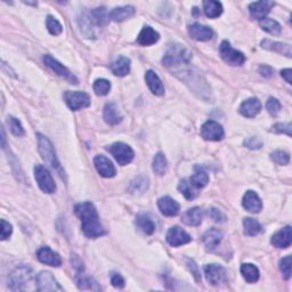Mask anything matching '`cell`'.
I'll list each match as a JSON object with an SVG mask.
<instances>
[{
	"mask_svg": "<svg viewBox=\"0 0 292 292\" xmlns=\"http://www.w3.org/2000/svg\"><path fill=\"white\" fill-rule=\"evenodd\" d=\"M38 138V149L40 154H41V158L43 159L48 166H50L54 170L61 171V166H59V162L56 157L54 146L51 142L45 136L41 134H37Z\"/></svg>",
	"mask_w": 292,
	"mask_h": 292,
	"instance_id": "cell-3",
	"label": "cell"
},
{
	"mask_svg": "<svg viewBox=\"0 0 292 292\" xmlns=\"http://www.w3.org/2000/svg\"><path fill=\"white\" fill-rule=\"evenodd\" d=\"M46 26H47V30L49 31L50 34L53 35H58L62 33L63 31V26L62 24L59 23L57 19H56L54 16H47L46 18Z\"/></svg>",
	"mask_w": 292,
	"mask_h": 292,
	"instance_id": "cell-41",
	"label": "cell"
},
{
	"mask_svg": "<svg viewBox=\"0 0 292 292\" xmlns=\"http://www.w3.org/2000/svg\"><path fill=\"white\" fill-rule=\"evenodd\" d=\"M135 14V8L133 6L115 7L110 11V18L114 22H123L130 18Z\"/></svg>",
	"mask_w": 292,
	"mask_h": 292,
	"instance_id": "cell-28",
	"label": "cell"
},
{
	"mask_svg": "<svg viewBox=\"0 0 292 292\" xmlns=\"http://www.w3.org/2000/svg\"><path fill=\"white\" fill-rule=\"evenodd\" d=\"M241 274L249 283H255L259 280V270L253 264H243L241 266Z\"/></svg>",
	"mask_w": 292,
	"mask_h": 292,
	"instance_id": "cell-34",
	"label": "cell"
},
{
	"mask_svg": "<svg viewBox=\"0 0 292 292\" xmlns=\"http://www.w3.org/2000/svg\"><path fill=\"white\" fill-rule=\"evenodd\" d=\"M110 153L113 155L114 159L117 160L119 165L126 166L130 163L134 159V151L129 145L125 143H114L110 147H107Z\"/></svg>",
	"mask_w": 292,
	"mask_h": 292,
	"instance_id": "cell-8",
	"label": "cell"
},
{
	"mask_svg": "<svg viewBox=\"0 0 292 292\" xmlns=\"http://www.w3.org/2000/svg\"><path fill=\"white\" fill-rule=\"evenodd\" d=\"M222 238L223 234L221 231L211 229L209 231H207L206 233L202 235V242L205 243L207 249L213 250L219 246V243L222 241Z\"/></svg>",
	"mask_w": 292,
	"mask_h": 292,
	"instance_id": "cell-25",
	"label": "cell"
},
{
	"mask_svg": "<svg viewBox=\"0 0 292 292\" xmlns=\"http://www.w3.org/2000/svg\"><path fill=\"white\" fill-rule=\"evenodd\" d=\"M192 58V53L182 45L170 46L163 57L162 62L166 66L179 65L183 63H189Z\"/></svg>",
	"mask_w": 292,
	"mask_h": 292,
	"instance_id": "cell-4",
	"label": "cell"
},
{
	"mask_svg": "<svg viewBox=\"0 0 292 292\" xmlns=\"http://www.w3.org/2000/svg\"><path fill=\"white\" fill-rule=\"evenodd\" d=\"M94 165L97 169L98 174L102 176V177L105 178H111L114 177L115 174H117V170L109 159L104 157V155H97L94 159Z\"/></svg>",
	"mask_w": 292,
	"mask_h": 292,
	"instance_id": "cell-14",
	"label": "cell"
},
{
	"mask_svg": "<svg viewBox=\"0 0 292 292\" xmlns=\"http://www.w3.org/2000/svg\"><path fill=\"white\" fill-rule=\"evenodd\" d=\"M104 120H105V122L110 126H115L121 122L122 115L120 114L115 104L113 103L106 104L105 107H104Z\"/></svg>",
	"mask_w": 292,
	"mask_h": 292,
	"instance_id": "cell-24",
	"label": "cell"
},
{
	"mask_svg": "<svg viewBox=\"0 0 292 292\" xmlns=\"http://www.w3.org/2000/svg\"><path fill=\"white\" fill-rule=\"evenodd\" d=\"M280 269H281L285 279L289 280L291 278V256H287L280 261Z\"/></svg>",
	"mask_w": 292,
	"mask_h": 292,
	"instance_id": "cell-44",
	"label": "cell"
},
{
	"mask_svg": "<svg viewBox=\"0 0 292 292\" xmlns=\"http://www.w3.org/2000/svg\"><path fill=\"white\" fill-rule=\"evenodd\" d=\"M192 241L191 235L187 232L178 226H174L168 231L167 233V242L173 247H179Z\"/></svg>",
	"mask_w": 292,
	"mask_h": 292,
	"instance_id": "cell-13",
	"label": "cell"
},
{
	"mask_svg": "<svg viewBox=\"0 0 292 292\" xmlns=\"http://www.w3.org/2000/svg\"><path fill=\"white\" fill-rule=\"evenodd\" d=\"M262 47L265 48V49H269L272 51H277L279 54H283L288 56V57H291V46L287 45V43H282L279 41H273V40L265 39L262 41Z\"/></svg>",
	"mask_w": 292,
	"mask_h": 292,
	"instance_id": "cell-26",
	"label": "cell"
},
{
	"mask_svg": "<svg viewBox=\"0 0 292 292\" xmlns=\"http://www.w3.org/2000/svg\"><path fill=\"white\" fill-rule=\"evenodd\" d=\"M136 224H137V226L145 234L151 235V234L154 233V231H155V224L149 217V216H146V215H144V214L138 215L137 218H136Z\"/></svg>",
	"mask_w": 292,
	"mask_h": 292,
	"instance_id": "cell-32",
	"label": "cell"
},
{
	"mask_svg": "<svg viewBox=\"0 0 292 292\" xmlns=\"http://www.w3.org/2000/svg\"><path fill=\"white\" fill-rule=\"evenodd\" d=\"M211 217H213L216 222H219L222 221L221 218H224V216L222 215V213L217 209H211Z\"/></svg>",
	"mask_w": 292,
	"mask_h": 292,
	"instance_id": "cell-52",
	"label": "cell"
},
{
	"mask_svg": "<svg viewBox=\"0 0 292 292\" xmlns=\"http://www.w3.org/2000/svg\"><path fill=\"white\" fill-rule=\"evenodd\" d=\"M201 136L206 141H221L224 137V129L218 122L209 120V121L203 123L201 127Z\"/></svg>",
	"mask_w": 292,
	"mask_h": 292,
	"instance_id": "cell-11",
	"label": "cell"
},
{
	"mask_svg": "<svg viewBox=\"0 0 292 292\" xmlns=\"http://www.w3.org/2000/svg\"><path fill=\"white\" fill-rule=\"evenodd\" d=\"M275 3L273 1H256L253 2L249 5V10H250V15L251 17L255 18V19H259V21H262V19L266 18L267 14L270 13L272 8L274 7Z\"/></svg>",
	"mask_w": 292,
	"mask_h": 292,
	"instance_id": "cell-15",
	"label": "cell"
},
{
	"mask_svg": "<svg viewBox=\"0 0 292 292\" xmlns=\"http://www.w3.org/2000/svg\"><path fill=\"white\" fill-rule=\"evenodd\" d=\"M64 101L72 111H79L90 105V97L85 91H71L64 93Z\"/></svg>",
	"mask_w": 292,
	"mask_h": 292,
	"instance_id": "cell-5",
	"label": "cell"
},
{
	"mask_svg": "<svg viewBox=\"0 0 292 292\" xmlns=\"http://www.w3.org/2000/svg\"><path fill=\"white\" fill-rule=\"evenodd\" d=\"M203 10L209 18H217L223 13V5L219 1L207 0V1H203Z\"/></svg>",
	"mask_w": 292,
	"mask_h": 292,
	"instance_id": "cell-31",
	"label": "cell"
},
{
	"mask_svg": "<svg viewBox=\"0 0 292 292\" xmlns=\"http://www.w3.org/2000/svg\"><path fill=\"white\" fill-rule=\"evenodd\" d=\"M178 190L187 200H193L197 198L199 194L198 189L191 183L190 179H183V181L179 183Z\"/></svg>",
	"mask_w": 292,
	"mask_h": 292,
	"instance_id": "cell-33",
	"label": "cell"
},
{
	"mask_svg": "<svg viewBox=\"0 0 292 292\" xmlns=\"http://www.w3.org/2000/svg\"><path fill=\"white\" fill-rule=\"evenodd\" d=\"M271 159L280 166H286L290 162V155L285 151H275L271 154Z\"/></svg>",
	"mask_w": 292,
	"mask_h": 292,
	"instance_id": "cell-42",
	"label": "cell"
},
{
	"mask_svg": "<svg viewBox=\"0 0 292 292\" xmlns=\"http://www.w3.org/2000/svg\"><path fill=\"white\" fill-rule=\"evenodd\" d=\"M246 145L249 147V149H261L263 143L261 139H259L258 137H250L249 139H247V141L245 142Z\"/></svg>",
	"mask_w": 292,
	"mask_h": 292,
	"instance_id": "cell-49",
	"label": "cell"
},
{
	"mask_svg": "<svg viewBox=\"0 0 292 292\" xmlns=\"http://www.w3.org/2000/svg\"><path fill=\"white\" fill-rule=\"evenodd\" d=\"M261 27L264 31L269 32V33L274 34V35L280 34L282 31V27L281 25H280V23L274 21V19L267 18V17L261 21Z\"/></svg>",
	"mask_w": 292,
	"mask_h": 292,
	"instance_id": "cell-38",
	"label": "cell"
},
{
	"mask_svg": "<svg viewBox=\"0 0 292 292\" xmlns=\"http://www.w3.org/2000/svg\"><path fill=\"white\" fill-rule=\"evenodd\" d=\"M75 214L81 221V227L87 238L96 239L105 234L103 225L99 222L97 210L90 202H82L75 206Z\"/></svg>",
	"mask_w": 292,
	"mask_h": 292,
	"instance_id": "cell-1",
	"label": "cell"
},
{
	"mask_svg": "<svg viewBox=\"0 0 292 292\" xmlns=\"http://www.w3.org/2000/svg\"><path fill=\"white\" fill-rule=\"evenodd\" d=\"M243 227H245V234L248 237H255V235L261 233L263 230L261 223L249 217L243 219Z\"/></svg>",
	"mask_w": 292,
	"mask_h": 292,
	"instance_id": "cell-35",
	"label": "cell"
},
{
	"mask_svg": "<svg viewBox=\"0 0 292 292\" xmlns=\"http://www.w3.org/2000/svg\"><path fill=\"white\" fill-rule=\"evenodd\" d=\"M111 283L114 288H118V289H122L125 288V280L121 277V275L118 273H113L111 275Z\"/></svg>",
	"mask_w": 292,
	"mask_h": 292,
	"instance_id": "cell-48",
	"label": "cell"
},
{
	"mask_svg": "<svg viewBox=\"0 0 292 292\" xmlns=\"http://www.w3.org/2000/svg\"><path fill=\"white\" fill-rule=\"evenodd\" d=\"M273 131L278 134H287L288 136H291V123H277L273 126Z\"/></svg>",
	"mask_w": 292,
	"mask_h": 292,
	"instance_id": "cell-46",
	"label": "cell"
},
{
	"mask_svg": "<svg viewBox=\"0 0 292 292\" xmlns=\"http://www.w3.org/2000/svg\"><path fill=\"white\" fill-rule=\"evenodd\" d=\"M33 271L27 266H21L15 269L8 277V288L11 291H23L29 288L33 280Z\"/></svg>",
	"mask_w": 292,
	"mask_h": 292,
	"instance_id": "cell-2",
	"label": "cell"
},
{
	"mask_svg": "<svg viewBox=\"0 0 292 292\" xmlns=\"http://www.w3.org/2000/svg\"><path fill=\"white\" fill-rule=\"evenodd\" d=\"M259 72H261L263 77H265V78H270L274 73L273 69H272V67L269 65H262L261 69H259Z\"/></svg>",
	"mask_w": 292,
	"mask_h": 292,
	"instance_id": "cell-50",
	"label": "cell"
},
{
	"mask_svg": "<svg viewBox=\"0 0 292 292\" xmlns=\"http://www.w3.org/2000/svg\"><path fill=\"white\" fill-rule=\"evenodd\" d=\"M205 275L207 281L210 283L211 286L218 287L222 283L226 282V272L222 266L216 265V264H211V265H207L205 267Z\"/></svg>",
	"mask_w": 292,
	"mask_h": 292,
	"instance_id": "cell-12",
	"label": "cell"
},
{
	"mask_svg": "<svg viewBox=\"0 0 292 292\" xmlns=\"http://www.w3.org/2000/svg\"><path fill=\"white\" fill-rule=\"evenodd\" d=\"M77 285L79 289L81 290H95L99 291L101 287H98L97 282L94 281L93 279L89 277H82V274H77Z\"/></svg>",
	"mask_w": 292,
	"mask_h": 292,
	"instance_id": "cell-36",
	"label": "cell"
},
{
	"mask_svg": "<svg viewBox=\"0 0 292 292\" xmlns=\"http://www.w3.org/2000/svg\"><path fill=\"white\" fill-rule=\"evenodd\" d=\"M219 53H221V56L224 61L227 64H230V65L240 66L246 62V56L243 55V53L234 49V48L231 46V43L229 41H226V40H224L221 43V46H219Z\"/></svg>",
	"mask_w": 292,
	"mask_h": 292,
	"instance_id": "cell-6",
	"label": "cell"
},
{
	"mask_svg": "<svg viewBox=\"0 0 292 292\" xmlns=\"http://www.w3.org/2000/svg\"><path fill=\"white\" fill-rule=\"evenodd\" d=\"M272 245L277 248H281V249H286L289 248L292 242V231L290 226L283 227L280 230L278 233H275L271 240Z\"/></svg>",
	"mask_w": 292,
	"mask_h": 292,
	"instance_id": "cell-17",
	"label": "cell"
},
{
	"mask_svg": "<svg viewBox=\"0 0 292 292\" xmlns=\"http://www.w3.org/2000/svg\"><path fill=\"white\" fill-rule=\"evenodd\" d=\"M145 81L149 86L150 90L157 96H162L165 94V86L161 81V79L159 78V75L155 73L154 71L149 70L145 73Z\"/></svg>",
	"mask_w": 292,
	"mask_h": 292,
	"instance_id": "cell-21",
	"label": "cell"
},
{
	"mask_svg": "<svg viewBox=\"0 0 292 292\" xmlns=\"http://www.w3.org/2000/svg\"><path fill=\"white\" fill-rule=\"evenodd\" d=\"M8 126L10 128V131L11 134L15 135V136H23L24 135V129H23V126L21 125V122H19L18 119H16L14 117H8Z\"/></svg>",
	"mask_w": 292,
	"mask_h": 292,
	"instance_id": "cell-43",
	"label": "cell"
},
{
	"mask_svg": "<svg viewBox=\"0 0 292 292\" xmlns=\"http://www.w3.org/2000/svg\"><path fill=\"white\" fill-rule=\"evenodd\" d=\"M34 178L37 181L38 185L41 191L45 193H54L56 191V184L53 177L46 167L41 165H37L34 167Z\"/></svg>",
	"mask_w": 292,
	"mask_h": 292,
	"instance_id": "cell-7",
	"label": "cell"
},
{
	"mask_svg": "<svg viewBox=\"0 0 292 292\" xmlns=\"http://www.w3.org/2000/svg\"><path fill=\"white\" fill-rule=\"evenodd\" d=\"M158 207L162 215L167 216V217H174V216L178 215L179 213V205L177 201H175L174 199L170 197H163L159 199Z\"/></svg>",
	"mask_w": 292,
	"mask_h": 292,
	"instance_id": "cell-20",
	"label": "cell"
},
{
	"mask_svg": "<svg viewBox=\"0 0 292 292\" xmlns=\"http://www.w3.org/2000/svg\"><path fill=\"white\" fill-rule=\"evenodd\" d=\"M38 291H63L62 287L58 285L53 274L49 272H40L35 279Z\"/></svg>",
	"mask_w": 292,
	"mask_h": 292,
	"instance_id": "cell-10",
	"label": "cell"
},
{
	"mask_svg": "<svg viewBox=\"0 0 292 292\" xmlns=\"http://www.w3.org/2000/svg\"><path fill=\"white\" fill-rule=\"evenodd\" d=\"M189 34L198 41H208L214 37V31L209 26L194 23L189 26Z\"/></svg>",
	"mask_w": 292,
	"mask_h": 292,
	"instance_id": "cell-16",
	"label": "cell"
},
{
	"mask_svg": "<svg viewBox=\"0 0 292 292\" xmlns=\"http://www.w3.org/2000/svg\"><path fill=\"white\" fill-rule=\"evenodd\" d=\"M183 222L190 226L200 225L202 222V210L198 207L189 209L183 215Z\"/></svg>",
	"mask_w": 292,
	"mask_h": 292,
	"instance_id": "cell-30",
	"label": "cell"
},
{
	"mask_svg": "<svg viewBox=\"0 0 292 292\" xmlns=\"http://www.w3.org/2000/svg\"><path fill=\"white\" fill-rule=\"evenodd\" d=\"M160 34L151 26H144L137 37V43L141 46H151L158 42Z\"/></svg>",
	"mask_w": 292,
	"mask_h": 292,
	"instance_id": "cell-23",
	"label": "cell"
},
{
	"mask_svg": "<svg viewBox=\"0 0 292 292\" xmlns=\"http://www.w3.org/2000/svg\"><path fill=\"white\" fill-rule=\"evenodd\" d=\"M281 75L286 79L288 83H292V70L291 69H286L281 71Z\"/></svg>",
	"mask_w": 292,
	"mask_h": 292,
	"instance_id": "cell-51",
	"label": "cell"
},
{
	"mask_svg": "<svg viewBox=\"0 0 292 292\" xmlns=\"http://www.w3.org/2000/svg\"><path fill=\"white\" fill-rule=\"evenodd\" d=\"M189 264V266H190V269H191V271H192V273H194V277L197 278V280H200V273H199V270H198V267H197V265H195V264L193 263V262H189L187 263Z\"/></svg>",
	"mask_w": 292,
	"mask_h": 292,
	"instance_id": "cell-53",
	"label": "cell"
},
{
	"mask_svg": "<svg viewBox=\"0 0 292 292\" xmlns=\"http://www.w3.org/2000/svg\"><path fill=\"white\" fill-rule=\"evenodd\" d=\"M242 205L245 207V209L253 214H258L262 210L263 203L261 198L258 197V194L254 191H248L245 194L242 200Z\"/></svg>",
	"mask_w": 292,
	"mask_h": 292,
	"instance_id": "cell-19",
	"label": "cell"
},
{
	"mask_svg": "<svg viewBox=\"0 0 292 292\" xmlns=\"http://www.w3.org/2000/svg\"><path fill=\"white\" fill-rule=\"evenodd\" d=\"M94 91L98 96H105L111 89V82L106 79H97L94 82Z\"/></svg>",
	"mask_w": 292,
	"mask_h": 292,
	"instance_id": "cell-40",
	"label": "cell"
},
{
	"mask_svg": "<svg viewBox=\"0 0 292 292\" xmlns=\"http://www.w3.org/2000/svg\"><path fill=\"white\" fill-rule=\"evenodd\" d=\"M37 257L39 259V262H41L42 264H46V265L53 266V267H58V266H61V264H62V259L58 256V254L54 253V251L48 247L40 248L37 253Z\"/></svg>",
	"mask_w": 292,
	"mask_h": 292,
	"instance_id": "cell-18",
	"label": "cell"
},
{
	"mask_svg": "<svg viewBox=\"0 0 292 292\" xmlns=\"http://www.w3.org/2000/svg\"><path fill=\"white\" fill-rule=\"evenodd\" d=\"M190 181L199 190V189H202V187L207 186V184L209 183V177H208L206 171H203L202 169H199V168H197V170H195L194 175L192 176Z\"/></svg>",
	"mask_w": 292,
	"mask_h": 292,
	"instance_id": "cell-37",
	"label": "cell"
},
{
	"mask_svg": "<svg viewBox=\"0 0 292 292\" xmlns=\"http://www.w3.org/2000/svg\"><path fill=\"white\" fill-rule=\"evenodd\" d=\"M0 232H1V234H0V239L3 241V240H6L7 238L10 237L11 232H13V227H11L9 223H7L6 221L1 219V230H0Z\"/></svg>",
	"mask_w": 292,
	"mask_h": 292,
	"instance_id": "cell-47",
	"label": "cell"
},
{
	"mask_svg": "<svg viewBox=\"0 0 292 292\" xmlns=\"http://www.w3.org/2000/svg\"><path fill=\"white\" fill-rule=\"evenodd\" d=\"M239 110H240V113H241L243 117L254 118L259 113V112H261L262 104L257 98L253 97L243 102L241 105H240Z\"/></svg>",
	"mask_w": 292,
	"mask_h": 292,
	"instance_id": "cell-22",
	"label": "cell"
},
{
	"mask_svg": "<svg viewBox=\"0 0 292 292\" xmlns=\"http://www.w3.org/2000/svg\"><path fill=\"white\" fill-rule=\"evenodd\" d=\"M43 62H45V64L49 67V69L53 70L56 74L59 75V77L63 78L64 80H66V81H69L70 83H74V85L78 83L77 77H75L73 73H71L63 64L56 61L54 57H51L50 55H46L45 57H43Z\"/></svg>",
	"mask_w": 292,
	"mask_h": 292,
	"instance_id": "cell-9",
	"label": "cell"
},
{
	"mask_svg": "<svg viewBox=\"0 0 292 292\" xmlns=\"http://www.w3.org/2000/svg\"><path fill=\"white\" fill-rule=\"evenodd\" d=\"M167 168H168V165H167V159L165 157V154L161 153V152H159L153 159L154 173L162 176L167 173Z\"/></svg>",
	"mask_w": 292,
	"mask_h": 292,
	"instance_id": "cell-39",
	"label": "cell"
},
{
	"mask_svg": "<svg viewBox=\"0 0 292 292\" xmlns=\"http://www.w3.org/2000/svg\"><path fill=\"white\" fill-rule=\"evenodd\" d=\"M90 21L95 25H106L110 21V13H107L105 7H97L90 11Z\"/></svg>",
	"mask_w": 292,
	"mask_h": 292,
	"instance_id": "cell-29",
	"label": "cell"
},
{
	"mask_svg": "<svg viewBox=\"0 0 292 292\" xmlns=\"http://www.w3.org/2000/svg\"><path fill=\"white\" fill-rule=\"evenodd\" d=\"M266 107H267V110H269L271 115H278L280 110H281V104H280V102L277 98L271 97L266 103Z\"/></svg>",
	"mask_w": 292,
	"mask_h": 292,
	"instance_id": "cell-45",
	"label": "cell"
},
{
	"mask_svg": "<svg viewBox=\"0 0 292 292\" xmlns=\"http://www.w3.org/2000/svg\"><path fill=\"white\" fill-rule=\"evenodd\" d=\"M111 70L118 77H125L130 71V59L125 56H119L115 61L112 63Z\"/></svg>",
	"mask_w": 292,
	"mask_h": 292,
	"instance_id": "cell-27",
	"label": "cell"
}]
</instances>
